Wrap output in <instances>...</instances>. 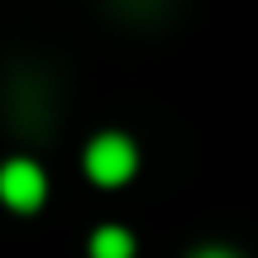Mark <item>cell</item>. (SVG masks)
<instances>
[{
    "mask_svg": "<svg viewBox=\"0 0 258 258\" xmlns=\"http://www.w3.org/2000/svg\"><path fill=\"white\" fill-rule=\"evenodd\" d=\"M134 167H139V153H134V144H129L124 134H101V139H91V148H86V172H91V182L120 186V182L134 177Z\"/></svg>",
    "mask_w": 258,
    "mask_h": 258,
    "instance_id": "6da1fadb",
    "label": "cell"
},
{
    "mask_svg": "<svg viewBox=\"0 0 258 258\" xmlns=\"http://www.w3.org/2000/svg\"><path fill=\"white\" fill-rule=\"evenodd\" d=\"M91 258H134V239L120 225H105L91 234Z\"/></svg>",
    "mask_w": 258,
    "mask_h": 258,
    "instance_id": "3957f363",
    "label": "cell"
},
{
    "mask_svg": "<svg viewBox=\"0 0 258 258\" xmlns=\"http://www.w3.org/2000/svg\"><path fill=\"white\" fill-rule=\"evenodd\" d=\"M191 258H234L230 249H201V253H191Z\"/></svg>",
    "mask_w": 258,
    "mask_h": 258,
    "instance_id": "277c9868",
    "label": "cell"
},
{
    "mask_svg": "<svg viewBox=\"0 0 258 258\" xmlns=\"http://www.w3.org/2000/svg\"><path fill=\"white\" fill-rule=\"evenodd\" d=\"M43 172H38V163H29V158H15V163L0 167V201L10 206V211H38L43 206Z\"/></svg>",
    "mask_w": 258,
    "mask_h": 258,
    "instance_id": "7a4b0ae2",
    "label": "cell"
}]
</instances>
